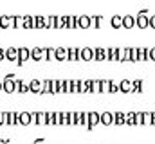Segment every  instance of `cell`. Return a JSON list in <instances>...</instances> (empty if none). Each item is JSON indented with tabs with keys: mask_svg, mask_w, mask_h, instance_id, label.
Wrapping results in <instances>:
<instances>
[{
	"mask_svg": "<svg viewBox=\"0 0 155 144\" xmlns=\"http://www.w3.org/2000/svg\"><path fill=\"white\" fill-rule=\"evenodd\" d=\"M16 124L22 126L31 124V112H16Z\"/></svg>",
	"mask_w": 155,
	"mask_h": 144,
	"instance_id": "6da1fadb",
	"label": "cell"
},
{
	"mask_svg": "<svg viewBox=\"0 0 155 144\" xmlns=\"http://www.w3.org/2000/svg\"><path fill=\"white\" fill-rule=\"evenodd\" d=\"M31 123L45 124L47 123V112H31Z\"/></svg>",
	"mask_w": 155,
	"mask_h": 144,
	"instance_id": "7a4b0ae2",
	"label": "cell"
},
{
	"mask_svg": "<svg viewBox=\"0 0 155 144\" xmlns=\"http://www.w3.org/2000/svg\"><path fill=\"white\" fill-rule=\"evenodd\" d=\"M79 60H83V61H92V60H94V49H90V47L79 49Z\"/></svg>",
	"mask_w": 155,
	"mask_h": 144,
	"instance_id": "3957f363",
	"label": "cell"
},
{
	"mask_svg": "<svg viewBox=\"0 0 155 144\" xmlns=\"http://www.w3.org/2000/svg\"><path fill=\"white\" fill-rule=\"evenodd\" d=\"M124 61H137V47L124 49Z\"/></svg>",
	"mask_w": 155,
	"mask_h": 144,
	"instance_id": "277c9868",
	"label": "cell"
},
{
	"mask_svg": "<svg viewBox=\"0 0 155 144\" xmlns=\"http://www.w3.org/2000/svg\"><path fill=\"white\" fill-rule=\"evenodd\" d=\"M15 90L20 94H27L29 92V83L24 79H15Z\"/></svg>",
	"mask_w": 155,
	"mask_h": 144,
	"instance_id": "5b68a950",
	"label": "cell"
},
{
	"mask_svg": "<svg viewBox=\"0 0 155 144\" xmlns=\"http://www.w3.org/2000/svg\"><path fill=\"white\" fill-rule=\"evenodd\" d=\"M4 56H5V60H9V61H16V60H18V51H16V47H7V49H4Z\"/></svg>",
	"mask_w": 155,
	"mask_h": 144,
	"instance_id": "8992f818",
	"label": "cell"
},
{
	"mask_svg": "<svg viewBox=\"0 0 155 144\" xmlns=\"http://www.w3.org/2000/svg\"><path fill=\"white\" fill-rule=\"evenodd\" d=\"M16 51H18V60H16L18 65H22L24 61L29 60V49H27V47H20V49H16Z\"/></svg>",
	"mask_w": 155,
	"mask_h": 144,
	"instance_id": "52a82bcc",
	"label": "cell"
},
{
	"mask_svg": "<svg viewBox=\"0 0 155 144\" xmlns=\"http://www.w3.org/2000/svg\"><path fill=\"white\" fill-rule=\"evenodd\" d=\"M2 90L5 92V94H13V92H16L15 90V79H4L2 81Z\"/></svg>",
	"mask_w": 155,
	"mask_h": 144,
	"instance_id": "ba28073f",
	"label": "cell"
},
{
	"mask_svg": "<svg viewBox=\"0 0 155 144\" xmlns=\"http://www.w3.org/2000/svg\"><path fill=\"white\" fill-rule=\"evenodd\" d=\"M121 24H123V27H126V29H132V27L135 25V16H132V15H126V16H123V18H121Z\"/></svg>",
	"mask_w": 155,
	"mask_h": 144,
	"instance_id": "9c48e42d",
	"label": "cell"
},
{
	"mask_svg": "<svg viewBox=\"0 0 155 144\" xmlns=\"http://www.w3.org/2000/svg\"><path fill=\"white\" fill-rule=\"evenodd\" d=\"M135 24H137V27L146 29V27H148V15H139V13H137V16H135Z\"/></svg>",
	"mask_w": 155,
	"mask_h": 144,
	"instance_id": "30bf717a",
	"label": "cell"
},
{
	"mask_svg": "<svg viewBox=\"0 0 155 144\" xmlns=\"http://www.w3.org/2000/svg\"><path fill=\"white\" fill-rule=\"evenodd\" d=\"M99 124V113L97 112H88V130H92V126Z\"/></svg>",
	"mask_w": 155,
	"mask_h": 144,
	"instance_id": "8fae6325",
	"label": "cell"
},
{
	"mask_svg": "<svg viewBox=\"0 0 155 144\" xmlns=\"http://www.w3.org/2000/svg\"><path fill=\"white\" fill-rule=\"evenodd\" d=\"M99 124H105V126L112 124V112H103V113H99Z\"/></svg>",
	"mask_w": 155,
	"mask_h": 144,
	"instance_id": "7c38bea8",
	"label": "cell"
},
{
	"mask_svg": "<svg viewBox=\"0 0 155 144\" xmlns=\"http://www.w3.org/2000/svg\"><path fill=\"white\" fill-rule=\"evenodd\" d=\"M67 60L69 61H78L79 60V49H76V47L67 49Z\"/></svg>",
	"mask_w": 155,
	"mask_h": 144,
	"instance_id": "4fadbf2b",
	"label": "cell"
},
{
	"mask_svg": "<svg viewBox=\"0 0 155 144\" xmlns=\"http://www.w3.org/2000/svg\"><path fill=\"white\" fill-rule=\"evenodd\" d=\"M29 60H35V61H40V60H43V56H41V49H40V47L29 49Z\"/></svg>",
	"mask_w": 155,
	"mask_h": 144,
	"instance_id": "5bb4252c",
	"label": "cell"
},
{
	"mask_svg": "<svg viewBox=\"0 0 155 144\" xmlns=\"http://www.w3.org/2000/svg\"><path fill=\"white\" fill-rule=\"evenodd\" d=\"M29 92H33V94H40L41 92V81L40 79L29 81Z\"/></svg>",
	"mask_w": 155,
	"mask_h": 144,
	"instance_id": "9a60e30c",
	"label": "cell"
},
{
	"mask_svg": "<svg viewBox=\"0 0 155 144\" xmlns=\"http://www.w3.org/2000/svg\"><path fill=\"white\" fill-rule=\"evenodd\" d=\"M78 27H81V29H88V27H90V16H87V15L78 16Z\"/></svg>",
	"mask_w": 155,
	"mask_h": 144,
	"instance_id": "2e32d148",
	"label": "cell"
},
{
	"mask_svg": "<svg viewBox=\"0 0 155 144\" xmlns=\"http://www.w3.org/2000/svg\"><path fill=\"white\" fill-rule=\"evenodd\" d=\"M54 60H58V61H63V60H67V49H63V47H58V49H54Z\"/></svg>",
	"mask_w": 155,
	"mask_h": 144,
	"instance_id": "e0dca14e",
	"label": "cell"
},
{
	"mask_svg": "<svg viewBox=\"0 0 155 144\" xmlns=\"http://www.w3.org/2000/svg\"><path fill=\"white\" fill-rule=\"evenodd\" d=\"M94 60H97V61H103V60H107V49H103V47H97V49H94Z\"/></svg>",
	"mask_w": 155,
	"mask_h": 144,
	"instance_id": "ac0fdd59",
	"label": "cell"
},
{
	"mask_svg": "<svg viewBox=\"0 0 155 144\" xmlns=\"http://www.w3.org/2000/svg\"><path fill=\"white\" fill-rule=\"evenodd\" d=\"M119 92H124V94L132 92V81H130V79H123V81L119 83Z\"/></svg>",
	"mask_w": 155,
	"mask_h": 144,
	"instance_id": "d6986e66",
	"label": "cell"
},
{
	"mask_svg": "<svg viewBox=\"0 0 155 144\" xmlns=\"http://www.w3.org/2000/svg\"><path fill=\"white\" fill-rule=\"evenodd\" d=\"M112 124H117V126L124 124V113H123V112H116V113H112Z\"/></svg>",
	"mask_w": 155,
	"mask_h": 144,
	"instance_id": "ffe728a7",
	"label": "cell"
},
{
	"mask_svg": "<svg viewBox=\"0 0 155 144\" xmlns=\"http://www.w3.org/2000/svg\"><path fill=\"white\" fill-rule=\"evenodd\" d=\"M146 60H148V49L137 47V61H146Z\"/></svg>",
	"mask_w": 155,
	"mask_h": 144,
	"instance_id": "44dd1931",
	"label": "cell"
},
{
	"mask_svg": "<svg viewBox=\"0 0 155 144\" xmlns=\"http://www.w3.org/2000/svg\"><path fill=\"white\" fill-rule=\"evenodd\" d=\"M5 124L9 126L16 124V112H5Z\"/></svg>",
	"mask_w": 155,
	"mask_h": 144,
	"instance_id": "7402d4cb",
	"label": "cell"
},
{
	"mask_svg": "<svg viewBox=\"0 0 155 144\" xmlns=\"http://www.w3.org/2000/svg\"><path fill=\"white\" fill-rule=\"evenodd\" d=\"M13 25V16H0V29H7Z\"/></svg>",
	"mask_w": 155,
	"mask_h": 144,
	"instance_id": "603a6c76",
	"label": "cell"
},
{
	"mask_svg": "<svg viewBox=\"0 0 155 144\" xmlns=\"http://www.w3.org/2000/svg\"><path fill=\"white\" fill-rule=\"evenodd\" d=\"M58 92H61V79H52L51 94H58Z\"/></svg>",
	"mask_w": 155,
	"mask_h": 144,
	"instance_id": "cb8c5ba5",
	"label": "cell"
},
{
	"mask_svg": "<svg viewBox=\"0 0 155 144\" xmlns=\"http://www.w3.org/2000/svg\"><path fill=\"white\" fill-rule=\"evenodd\" d=\"M51 85H52V79L41 81V92L40 94H51Z\"/></svg>",
	"mask_w": 155,
	"mask_h": 144,
	"instance_id": "d4e9b609",
	"label": "cell"
},
{
	"mask_svg": "<svg viewBox=\"0 0 155 144\" xmlns=\"http://www.w3.org/2000/svg\"><path fill=\"white\" fill-rule=\"evenodd\" d=\"M108 85H110V79H99V92L107 94L108 92Z\"/></svg>",
	"mask_w": 155,
	"mask_h": 144,
	"instance_id": "484cf974",
	"label": "cell"
},
{
	"mask_svg": "<svg viewBox=\"0 0 155 144\" xmlns=\"http://www.w3.org/2000/svg\"><path fill=\"white\" fill-rule=\"evenodd\" d=\"M132 92H137V94H141V92H143V81H141V79L132 81Z\"/></svg>",
	"mask_w": 155,
	"mask_h": 144,
	"instance_id": "4316f807",
	"label": "cell"
},
{
	"mask_svg": "<svg viewBox=\"0 0 155 144\" xmlns=\"http://www.w3.org/2000/svg\"><path fill=\"white\" fill-rule=\"evenodd\" d=\"M22 27H25V29H33V27H35V18H33V16H25Z\"/></svg>",
	"mask_w": 155,
	"mask_h": 144,
	"instance_id": "83f0119b",
	"label": "cell"
},
{
	"mask_svg": "<svg viewBox=\"0 0 155 144\" xmlns=\"http://www.w3.org/2000/svg\"><path fill=\"white\" fill-rule=\"evenodd\" d=\"M141 121H143V124H150L152 123V112H141Z\"/></svg>",
	"mask_w": 155,
	"mask_h": 144,
	"instance_id": "f1b7e54d",
	"label": "cell"
},
{
	"mask_svg": "<svg viewBox=\"0 0 155 144\" xmlns=\"http://www.w3.org/2000/svg\"><path fill=\"white\" fill-rule=\"evenodd\" d=\"M108 92H110V94H116V92H119V81H114V79H110V85H108Z\"/></svg>",
	"mask_w": 155,
	"mask_h": 144,
	"instance_id": "f546056e",
	"label": "cell"
},
{
	"mask_svg": "<svg viewBox=\"0 0 155 144\" xmlns=\"http://www.w3.org/2000/svg\"><path fill=\"white\" fill-rule=\"evenodd\" d=\"M67 27H69V29H76L78 27V16H69V20H67Z\"/></svg>",
	"mask_w": 155,
	"mask_h": 144,
	"instance_id": "4dcf8cb0",
	"label": "cell"
},
{
	"mask_svg": "<svg viewBox=\"0 0 155 144\" xmlns=\"http://www.w3.org/2000/svg\"><path fill=\"white\" fill-rule=\"evenodd\" d=\"M110 24H112V27H114V29H119V27L123 25V24H121V16H119V15H116V16H112Z\"/></svg>",
	"mask_w": 155,
	"mask_h": 144,
	"instance_id": "1f68e13d",
	"label": "cell"
},
{
	"mask_svg": "<svg viewBox=\"0 0 155 144\" xmlns=\"http://www.w3.org/2000/svg\"><path fill=\"white\" fill-rule=\"evenodd\" d=\"M101 20H103V18H101V16H90V25H92V27H96V29H97V27H99V25H101Z\"/></svg>",
	"mask_w": 155,
	"mask_h": 144,
	"instance_id": "d6a6232c",
	"label": "cell"
},
{
	"mask_svg": "<svg viewBox=\"0 0 155 144\" xmlns=\"http://www.w3.org/2000/svg\"><path fill=\"white\" fill-rule=\"evenodd\" d=\"M22 24H24V18L22 16H13V27H22Z\"/></svg>",
	"mask_w": 155,
	"mask_h": 144,
	"instance_id": "836d02e7",
	"label": "cell"
},
{
	"mask_svg": "<svg viewBox=\"0 0 155 144\" xmlns=\"http://www.w3.org/2000/svg\"><path fill=\"white\" fill-rule=\"evenodd\" d=\"M43 24H45V18H43V16H36V18H35V27H36V29H41Z\"/></svg>",
	"mask_w": 155,
	"mask_h": 144,
	"instance_id": "e575fe53",
	"label": "cell"
},
{
	"mask_svg": "<svg viewBox=\"0 0 155 144\" xmlns=\"http://www.w3.org/2000/svg\"><path fill=\"white\" fill-rule=\"evenodd\" d=\"M148 60H152V61H155V47H152V49H148Z\"/></svg>",
	"mask_w": 155,
	"mask_h": 144,
	"instance_id": "d590c367",
	"label": "cell"
},
{
	"mask_svg": "<svg viewBox=\"0 0 155 144\" xmlns=\"http://www.w3.org/2000/svg\"><path fill=\"white\" fill-rule=\"evenodd\" d=\"M148 25H150L152 29H155V15H152V16H148Z\"/></svg>",
	"mask_w": 155,
	"mask_h": 144,
	"instance_id": "8d00e7d4",
	"label": "cell"
},
{
	"mask_svg": "<svg viewBox=\"0 0 155 144\" xmlns=\"http://www.w3.org/2000/svg\"><path fill=\"white\" fill-rule=\"evenodd\" d=\"M0 124H5V112H0Z\"/></svg>",
	"mask_w": 155,
	"mask_h": 144,
	"instance_id": "74e56055",
	"label": "cell"
},
{
	"mask_svg": "<svg viewBox=\"0 0 155 144\" xmlns=\"http://www.w3.org/2000/svg\"><path fill=\"white\" fill-rule=\"evenodd\" d=\"M2 60H5V56H4V49L0 47V61H2Z\"/></svg>",
	"mask_w": 155,
	"mask_h": 144,
	"instance_id": "f35d334b",
	"label": "cell"
},
{
	"mask_svg": "<svg viewBox=\"0 0 155 144\" xmlns=\"http://www.w3.org/2000/svg\"><path fill=\"white\" fill-rule=\"evenodd\" d=\"M35 144H45V141H43V139H36V141H35Z\"/></svg>",
	"mask_w": 155,
	"mask_h": 144,
	"instance_id": "ab89813d",
	"label": "cell"
},
{
	"mask_svg": "<svg viewBox=\"0 0 155 144\" xmlns=\"http://www.w3.org/2000/svg\"><path fill=\"white\" fill-rule=\"evenodd\" d=\"M0 144H9V139H0Z\"/></svg>",
	"mask_w": 155,
	"mask_h": 144,
	"instance_id": "60d3db41",
	"label": "cell"
},
{
	"mask_svg": "<svg viewBox=\"0 0 155 144\" xmlns=\"http://www.w3.org/2000/svg\"><path fill=\"white\" fill-rule=\"evenodd\" d=\"M0 92H2V81H0Z\"/></svg>",
	"mask_w": 155,
	"mask_h": 144,
	"instance_id": "b9f144b4",
	"label": "cell"
}]
</instances>
